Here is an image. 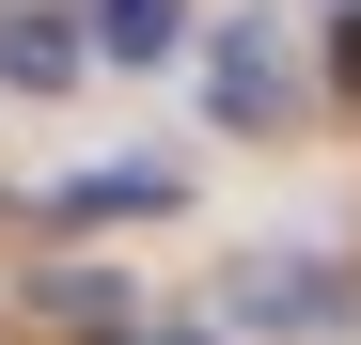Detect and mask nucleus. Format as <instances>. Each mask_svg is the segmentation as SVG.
<instances>
[{
	"label": "nucleus",
	"mask_w": 361,
	"mask_h": 345,
	"mask_svg": "<svg viewBox=\"0 0 361 345\" xmlns=\"http://www.w3.org/2000/svg\"><path fill=\"white\" fill-rule=\"evenodd\" d=\"M235 314H252V330H330V282H314V267H252Z\"/></svg>",
	"instance_id": "obj_3"
},
{
	"label": "nucleus",
	"mask_w": 361,
	"mask_h": 345,
	"mask_svg": "<svg viewBox=\"0 0 361 345\" xmlns=\"http://www.w3.org/2000/svg\"><path fill=\"white\" fill-rule=\"evenodd\" d=\"M173 16H189V0H94V47H110V63H157Z\"/></svg>",
	"instance_id": "obj_4"
},
{
	"label": "nucleus",
	"mask_w": 361,
	"mask_h": 345,
	"mask_svg": "<svg viewBox=\"0 0 361 345\" xmlns=\"http://www.w3.org/2000/svg\"><path fill=\"white\" fill-rule=\"evenodd\" d=\"M345 94H361V16H345Z\"/></svg>",
	"instance_id": "obj_5"
},
{
	"label": "nucleus",
	"mask_w": 361,
	"mask_h": 345,
	"mask_svg": "<svg viewBox=\"0 0 361 345\" xmlns=\"http://www.w3.org/2000/svg\"><path fill=\"white\" fill-rule=\"evenodd\" d=\"M0 79H16V94H63L79 79V32H47L32 0H0Z\"/></svg>",
	"instance_id": "obj_1"
},
{
	"label": "nucleus",
	"mask_w": 361,
	"mask_h": 345,
	"mask_svg": "<svg viewBox=\"0 0 361 345\" xmlns=\"http://www.w3.org/2000/svg\"><path fill=\"white\" fill-rule=\"evenodd\" d=\"M204 94L235 110V126H267V110H283V47H267V32H235L220 63H204Z\"/></svg>",
	"instance_id": "obj_2"
}]
</instances>
